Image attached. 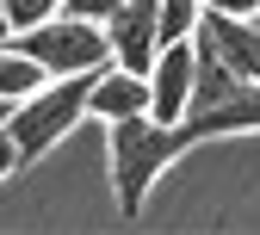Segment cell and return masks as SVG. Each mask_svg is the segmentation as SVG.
Returning <instances> with one entry per match:
<instances>
[{"instance_id": "6da1fadb", "label": "cell", "mask_w": 260, "mask_h": 235, "mask_svg": "<svg viewBox=\"0 0 260 235\" xmlns=\"http://www.w3.org/2000/svg\"><path fill=\"white\" fill-rule=\"evenodd\" d=\"M186 149H199V143H192V130H186V124H161L155 112H137V118L106 124V167H112L118 217L137 223L143 205H149V192H155V180L168 174Z\"/></svg>"}, {"instance_id": "7a4b0ae2", "label": "cell", "mask_w": 260, "mask_h": 235, "mask_svg": "<svg viewBox=\"0 0 260 235\" xmlns=\"http://www.w3.org/2000/svg\"><path fill=\"white\" fill-rule=\"evenodd\" d=\"M100 75V69H93ZM93 75H56L50 87H38L31 99H19L7 118V143L19 149V161H44L50 149L69 143V130L81 118H93Z\"/></svg>"}, {"instance_id": "3957f363", "label": "cell", "mask_w": 260, "mask_h": 235, "mask_svg": "<svg viewBox=\"0 0 260 235\" xmlns=\"http://www.w3.org/2000/svg\"><path fill=\"white\" fill-rule=\"evenodd\" d=\"M25 56H38L50 75H93V69H106L112 62V38H106V25L100 19H81V13H50L44 25H31L13 38Z\"/></svg>"}, {"instance_id": "277c9868", "label": "cell", "mask_w": 260, "mask_h": 235, "mask_svg": "<svg viewBox=\"0 0 260 235\" xmlns=\"http://www.w3.org/2000/svg\"><path fill=\"white\" fill-rule=\"evenodd\" d=\"M149 112L161 124H186L192 118V93H199V38L186 44H161L155 69H149Z\"/></svg>"}, {"instance_id": "5b68a950", "label": "cell", "mask_w": 260, "mask_h": 235, "mask_svg": "<svg viewBox=\"0 0 260 235\" xmlns=\"http://www.w3.org/2000/svg\"><path fill=\"white\" fill-rule=\"evenodd\" d=\"M106 38H112V62L149 75L161 56V0H124L106 19Z\"/></svg>"}, {"instance_id": "8992f818", "label": "cell", "mask_w": 260, "mask_h": 235, "mask_svg": "<svg viewBox=\"0 0 260 235\" xmlns=\"http://www.w3.org/2000/svg\"><path fill=\"white\" fill-rule=\"evenodd\" d=\"M186 130H192V143H211V137H248V130H260V81H236V93H223L217 106L192 112Z\"/></svg>"}, {"instance_id": "52a82bcc", "label": "cell", "mask_w": 260, "mask_h": 235, "mask_svg": "<svg viewBox=\"0 0 260 235\" xmlns=\"http://www.w3.org/2000/svg\"><path fill=\"white\" fill-rule=\"evenodd\" d=\"M149 75H137V69H124V62H106L100 75H93V118L100 124H118V118H137V112H149Z\"/></svg>"}, {"instance_id": "ba28073f", "label": "cell", "mask_w": 260, "mask_h": 235, "mask_svg": "<svg viewBox=\"0 0 260 235\" xmlns=\"http://www.w3.org/2000/svg\"><path fill=\"white\" fill-rule=\"evenodd\" d=\"M50 81H56V75L44 69L38 56H25L13 38H0V99H13V106H19V99H31V93L50 87Z\"/></svg>"}, {"instance_id": "9c48e42d", "label": "cell", "mask_w": 260, "mask_h": 235, "mask_svg": "<svg viewBox=\"0 0 260 235\" xmlns=\"http://www.w3.org/2000/svg\"><path fill=\"white\" fill-rule=\"evenodd\" d=\"M205 25V0H161V44H186Z\"/></svg>"}, {"instance_id": "30bf717a", "label": "cell", "mask_w": 260, "mask_h": 235, "mask_svg": "<svg viewBox=\"0 0 260 235\" xmlns=\"http://www.w3.org/2000/svg\"><path fill=\"white\" fill-rule=\"evenodd\" d=\"M50 13H62V0H0V38H19V31L44 25Z\"/></svg>"}, {"instance_id": "8fae6325", "label": "cell", "mask_w": 260, "mask_h": 235, "mask_svg": "<svg viewBox=\"0 0 260 235\" xmlns=\"http://www.w3.org/2000/svg\"><path fill=\"white\" fill-rule=\"evenodd\" d=\"M62 7H69V13H81V19H100V25H106V19L124 7V0H62Z\"/></svg>"}, {"instance_id": "7c38bea8", "label": "cell", "mask_w": 260, "mask_h": 235, "mask_svg": "<svg viewBox=\"0 0 260 235\" xmlns=\"http://www.w3.org/2000/svg\"><path fill=\"white\" fill-rule=\"evenodd\" d=\"M19 167H25V161H19V149H13L7 137H0V180H13V174H19Z\"/></svg>"}, {"instance_id": "4fadbf2b", "label": "cell", "mask_w": 260, "mask_h": 235, "mask_svg": "<svg viewBox=\"0 0 260 235\" xmlns=\"http://www.w3.org/2000/svg\"><path fill=\"white\" fill-rule=\"evenodd\" d=\"M205 7H217V13H242V19H248V13H260V0H205Z\"/></svg>"}, {"instance_id": "5bb4252c", "label": "cell", "mask_w": 260, "mask_h": 235, "mask_svg": "<svg viewBox=\"0 0 260 235\" xmlns=\"http://www.w3.org/2000/svg\"><path fill=\"white\" fill-rule=\"evenodd\" d=\"M7 118H13V99H0V137H7Z\"/></svg>"}]
</instances>
